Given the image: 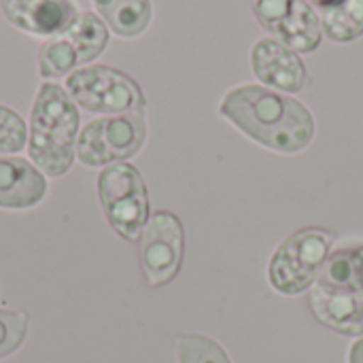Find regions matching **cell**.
Segmentation results:
<instances>
[{"mask_svg": "<svg viewBox=\"0 0 363 363\" xmlns=\"http://www.w3.org/2000/svg\"><path fill=\"white\" fill-rule=\"evenodd\" d=\"M185 251V232L177 215L168 211L155 213L143 234H140V262L151 287L170 283L183 262Z\"/></svg>", "mask_w": 363, "mask_h": 363, "instance_id": "cell-8", "label": "cell"}, {"mask_svg": "<svg viewBox=\"0 0 363 363\" xmlns=\"http://www.w3.org/2000/svg\"><path fill=\"white\" fill-rule=\"evenodd\" d=\"M98 196L111 228L125 240H138L149 221V194L132 164H111L98 177Z\"/></svg>", "mask_w": 363, "mask_h": 363, "instance_id": "cell-4", "label": "cell"}, {"mask_svg": "<svg viewBox=\"0 0 363 363\" xmlns=\"http://www.w3.org/2000/svg\"><path fill=\"white\" fill-rule=\"evenodd\" d=\"M219 111L242 134L272 151L296 153L315 138L313 113L300 100L262 85L230 89Z\"/></svg>", "mask_w": 363, "mask_h": 363, "instance_id": "cell-1", "label": "cell"}, {"mask_svg": "<svg viewBox=\"0 0 363 363\" xmlns=\"http://www.w3.org/2000/svg\"><path fill=\"white\" fill-rule=\"evenodd\" d=\"M253 13L268 32L296 53H308L321 45L319 13L304 0H253Z\"/></svg>", "mask_w": 363, "mask_h": 363, "instance_id": "cell-9", "label": "cell"}, {"mask_svg": "<svg viewBox=\"0 0 363 363\" xmlns=\"http://www.w3.org/2000/svg\"><path fill=\"white\" fill-rule=\"evenodd\" d=\"M323 32L338 43L355 40L363 34V0H338L319 11Z\"/></svg>", "mask_w": 363, "mask_h": 363, "instance_id": "cell-15", "label": "cell"}, {"mask_svg": "<svg viewBox=\"0 0 363 363\" xmlns=\"http://www.w3.org/2000/svg\"><path fill=\"white\" fill-rule=\"evenodd\" d=\"M332 242L334 234L323 228H304L294 232L270 259V285L285 296L311 289L330 257Z\"/></svg>", "mask_w": 363, "mask_h": 363, "instance_id": "cell-3", "label": "cell"}, {"mask_svg": "<svg viewBox=\"0 0 363 363\" xmlns=\"http://www.w3.org/2000/svg\"><path fill=\"white\" fill-rule=\"evenodd\" d=\"M147 138L143 113H123L89 121L77 138V155L85 166H106L140 151Z\"/></svg>", "mask_w": 363, "mask_h": 363, "instance_id": "cell-6", "label": "cell"}, {"mask_svg": "<svg viewBox=\"0 0 363 363\" xmlns=\"http://www.w3.org/2000/svg\"><path fill=\"white\" fill-rule=\"evenodd\" d=\"M47 194L45 177L21 157H0V208H30Z\"/></svg>", "mask_w": 363, "mask_h": 363, "instance_id": "cell-13", "label": "cell"}, {"mask_svg": "<svg viewBox=\"0 0 363 363\" xmlns=\"http://www.w3.org/2000/svg\"><path fill=\"white\" fill-rule=\"evenodd\" d=\"M6 19L23 32L55 36L77 17L72 0H2Z\"/></svg>", "mask_w": 363, "mask_h": 363, "instance_id": "cell-12", "label": "cell"}, {"mask_svg": "<svg viewBox=\"0 0 363 363\" xmlns=\"http://www.w3.org/2000/svg\"><path fill=\"white\" fill-rule=\"evenodd\" d=\"M30 157L38 170L49 177H62L70 170L77 138L79 111L68 91L55 83H43L30 113Z\"/></svg>", "mask_w": 363, "mask_h": 363, "instance_id": "cell-2", "label": "cell"}, {"mask_svg": "<svg viewBox=\"0 0 363 363\" xmlns=\"http://www.w3.org/2000/svg\"><path fill=\"white\" fill-rule=\"evenodd\" d=\"M28 332V315L19 311H0V359L15 353Z\"/></svg>", "mask_w": 363, "mask_h": 363, "instance_id": "cell-17", "label": "cell"}, {"mask_svg": "<svg viewBox=\"0 0 363 363\" xmlns=\"http://www.w3.org/2000/svg\"><path fill=\"white\" fill-rule=\"evenodd\" d=\"M94 6L111 30L125 38L143 34L151 21V0H94Z\"/></svg>", "mask_w": 363, "mask_h": 363, "instance_id": "cell-14", "label": "cell"}, {"mask_svg": "<svg viewBox=\"0 0 363 363\" xmlns=\"http://www.w3.org/2000/svg\"><path fill=\"white\" fill-rule=\"evenodd\" d=\"M349 363H363V338L362 340H357V342L351 347Z\"/></svg>", "mask_w": 363, "mask_h": 363, "instance_id": "cell-20", "label": "cell"}, {"mask_svg": "<svg viewBox=\"0 0 363 363\" xmlns=\"http://www.w3.org/2000/svg\"><path fill=\"white\" fill-rule=\"evenodd\" d=\"M28 130L23 119L0 104V153H19L26 147Z\"/></svg>", "mask_w": 363, "mask_h": 363, "instance_id": "cell-18", "label": "cell"}, {"mask_svg": "<svg viewBox=\"0 0 363 363\" xmlns=\"http://www.w3.org/2000/svg\"><path fill=\"white\" fill-rule=\"evenodd\" d=\"M355 257V289L363 294V247H353Z\"/></svg>", "mask_w": 363, "mask_h": 363, "instance_id": "cell-19", "label": "cell"}, {"mask_svg": "<svg viewBox=\"0 0 363 363\" xmlns=\"http://www.w3.org/2000/svg\"><path fill=\"white\" fill-rule=\"evenodd\" d=\"M306 4H311L313 9H319V11H323V9H328V6H332V4H336L338 0H304Z\"/></svg>", "mask_w": 363, "mask_h": 363, "instance_id": "cell-21", "label": "cell"}, {"mask_svg": "<svg viewBox=\"0 0 363 363\" xmlns=\"http://www.w3.org/2000/svg\"><path fill=\"white\" fill-rule=\"evenodd\" d=\"M108 43V30L94 13L77 15L66 30L43 43L38 51V70L45 79L64 77L74 66L96 60Z\"/></svg>", "mask_w": 363, "mask_h": 363, "instance_id": "cell-7", "label": "cell"}, {"mask_svg": "<svg viewBox=\"0 0 363 363\" xmlns=\"http://www.w3.org/2000/svg\"><path fill=\"white\" fill-rule=\"evenodd\" d=\"M66 91L74 104L89 113H143L147 106L138 83L111 66H89L74 70L66 81Z\"/></svg>", "mask_w": 363, "mask_h": 363, "instance_id": "cell-5", "label": "cell"}, {"mask_svg": "<svg viewBox=\"0 0 363 363\" xmlns=\"http://www.w3.org/2000/svg\"><path fill=\"white\" fill-rule=\"evenodd\" d=\"M177 351H179V363H232L219 342L202 334L179 336Z\"/></svg>", "mask_w": 363, "mask_h": 363, "instance_id": "cell-16", "label": "cell"}, {"mask_svg": "<svg viewBox=\"0 0 363 363\" xmlns=\"http://www.w3.org/2000/svg\"><path fill=\"white\" fill-rule=\"evenodd\" d=\"M255 77L281 91H302L308 83V72L300 55L277 38H262L251 51Z\"/></svg>", "mask_w": 363, "mask_h": 363, "instance_id": "cell-10", "label": "cell"}, {"mask_svg": "<svg viewBox=\"0 0 363 363\" xmlns=\"http://www.w3.org/2000/svg\"><path fill=\"white\" fill-rule=\"evenodd\" d=\"M311 308L325 328L347 336H363V294L359 291L315 283Z\"/></svg>", "mask_w": 363, "mask_h": 363, "instance_id": "cell-11", "label": "cell"}]
</instances>
